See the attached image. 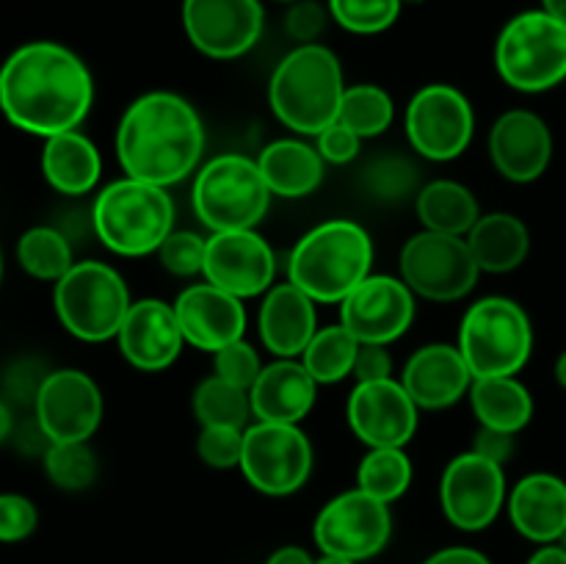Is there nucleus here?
Masks as SVG:
<instances>
[{
	"mask_svg": "<svg viewBox=\"0 0 566 564\" xmlns=\"http://www.w3.org/2000/svg\"><path fill=\"white\" fill-rule=\"evenodd\" d=\"M420 221L426 230L446 236H468L481 219L473 191L457 180H434L423 186L415 199Z\"/></svg>",
	"mask_w": 566,
	"mask_h": 564,
	"instance_id": "31",
	"label": "nucleus"
},
{
	"mask_svg": "<svg viewBox=\"0 0 566 564\" xmlns=\"http://www.w3.org/2000/svg\"><path fill=\"white\" fill-rule=\"evenodd\" d=\"M415 321V293L398 276L370 274L340 302V324L359 343L390 346Z\"/></svg>",
	"mask_w": 566,
	"mask_h": 564,
	"instance_id": "17",
	"label": "nucleus"
},
{
	"mask_svg": "<svg viewBox=\"0 0 566 564\" xmlns=\"http://www.w3.org/2000/svg\"><path fill=\"white\" fill-rule=\"evenodd\" d=\"M313 536L326 556L352 558L357 564L379 556L392 536L390 503L368 495L359 487L340 492L318 512Z\"/></svg>",
	"mask_w": 566,
	"mask_h": 564,
	"instance_id": "12",
	"label": "nucleus"
},
{
	"mask_svg": "<svg viewBox=\"0 0 566 564\" xmlns=\"http://www.w3.org/2000/svg\"><path fill=\"white\" fill-rule=\"evenodd\" d=\"M243 435L247 429L238 426H202V435L197 437L199 459L216 470L241 468Z\"/></svg>",
	"mask_w": 566,
	"mask_h": 564,
	"instance_id": "41",
	"label": "nucleus"
},
{
	"mask_svg": "<svg viewBox=\"0 0 566 564\" xmlns=\"http://www.w3.org/2000/svg\"><path fill=\"white\" fill-rule=\"evenodd\" d=\"M374 265V241L357 221L332 219L298 238L287 258V282L315 304H340Z\"/></svg>",
	"mask_w": 566,
	"mask_h": 564,
	"instance_id": "3",
	"label": "nucleus"
},
{
	"mask_svg": "<svg viewBox=\"0 0 566 564\" xmlns=\"http://www.w3.org/2000/svg\"><path fill=\"white\" fill-rule=\"evenodd\" d=\"M42 175L59 194L81 197L97 186L103 175V158L92 138L77 130H66L44 138Z\"/></svg>",
	"mask_w": 566,
	"mask_h": 564,
	"instance_id": "27",
	"label": "nucleus"
},
{
	"mask_svg": "<svg viewBox=\"0 0 566 564\" xmlns=\"http://www.w3.org/2000/svg\"><path fill=\"white\" fill-rule=\"evenodd\" d=\"M401 3H412L415 6V3H423V0H401Z\"/></svg>",
	"mask_w": 566,
	"mask_h": 564,
	"instance_id": "58",
	"label": "nucleus"
},
{
	"mask_svg": "<svg viewBox=\"0 0 566 564\" xmlns=\"http://www.w3.org/2000/svg\"><path fill=\"white\" fill-rule=\"evenodd\" d=\"M423 564H492L490 556L475 547L468 545H451V547H442V551L431 553Z\"/></svg>",
	"mask_w": 566,
	"mask_h": 564,
	"instance_id": "48",
	"label": "nucleus"
},
{
	"mask_svg": "<svg viewBox=\"0 0 566 564\" xmlns=\"http://www.w3.org/2000/svg\"><path fill=\"white\" fill-rule=\"evenodd\" d=\"M490 155L495 169L512 182H534L553 158V136L539 114L525 108L497 116L490 133Z\"/></svg>",
	"mask_w": 566,
	"mask_h": 564,
	"instance_id": "21",
	"label": "nucleus"
},
{
	"mask_svg": "<svg viewBox=\"0 0 566 564\" xmlns=\"http://www.w3.org/2000/svg\"><path fill=\"white\" fill-rule=\"evenodd\" d=\"M0 280H3V252H0Z\"/></svg>",
	"mask_w": 566,
	"mask_h": 564,
	"instance_id": "56",
	"label": "nucleus"
},
{
	"mask_svg": "<svg viewBox=\"0 0 566 564\" xmlns=\"http://www.w3.org/2000/svg\"><path fill=\"white\" fill-rule=\"evenodd\" d=\"M495 66L503 83L539 94L566 77V25L534 9L512 17L495 44Z\"/></svg>",
	"mask_w": 566,
	"mask_h": 564,
	"instance_id": "8",
	"label": "nucleus"
},
{
	"mask_svg": "<svg viewBox=\"0 0 566 564\" xmlns=\"http://www.w3.org/2000/svg\"><path fill=\"white\" fill-rule=\"evenodd\" d=\"M42 457L44 473L59 490H86L97 479V457L88 442H50Z\"/></svg>",
	"mask_w": 566,
	"mask_h": 564,
	"instance_id": "37",
	"label": "nucleus"
},
{
	"mask_svg": "<svg viewBox=\"0 0 566 564\" xmlns=\"http://www.w3.org/2000/svg\"><path fill=\"white\" fill-rule=\"evenodd\" d=\"M315 138H318V147L315 149L321 153V158H324L326 164H337V166L357 158L359 144H363V138H359L352 127L343 125V122H335V125H329Z\"/></svg>",
	"mask_w": 566,
	"mask_h": 564,
	"instance_id": "45",
	"label": "nucleus"
},
{
	"mask_svg": "<svg viewBox=\"0 0 566 564\" xmlns=\"http://www.w3.org/2000/svg\"><path fill=\"white\" fill-rule=\"evenodd\" d=\"M191 407L202 426H238V429H247L249 418H252L249 390L216 374L199 382L197 390H193Z\"/></svg>",
	"mask_w": 566,
	"mask_h": 564,
	"instance_id": "34",
	"label": "nucleus"
},
{
	"mask_svg": "<svg viewBox=\"0 0 566 564\" xmlns=\"http://www.w3.org/2000/svg\"><path fill=\"white\" fill-rule=\"evenodd\" d=\"M202 153V119L175 92L142 94L127 105L116 127V158L136 180L175 186L197 169Z\"/></svg>",
	"mask_w": 566,
	"mask_h": 564,
	"instance_id": "2",
	"label": "nucleus"
},
{
	"mask_svg": "<svg viewBox=\"0 0 566 564\" xmlns=\"http://www.w3.org/2000/svg\"><path fill=\"white\" fill-rule=\"evenodd\" d=\"M542 11H547V14L566 25V0H542Z\"/></svg>",
	"mask_w": 566,
	"mask_h": 564,
	"instance_id": "52",
	"label": "nucleus"
},
{
	"mask_svg": "<svg viewBox=\"0 0 566 564\" xmlns=\"http://www.w3.org/2000/svg\"><path fill=\"white\" fill-rule=\"evenodd\" d=\"M343 66L324 44H298L276 64L269 83L271 111L298 136H318L340 114Z\"/></svg>",
	"mask_w": 566,
	"mask_h": 564,
	"instance_id": "4",
	"label": "nucleus"
},
{
	"mask_svg": "<svg viewBox=\"0 0 566 564\" xmlns=\"http://www.w3.org/2000/svg\"><path fill=\"white\" fill-rule=\"evenodd\" d=\"M130 304V291L119 271L99 260L75 263L55 282L53 291V307L61 326L86 343L116 337Z\"/></svg>",
	"mask_w": 566,
	"mask_h": 564,
	"instance_id": "9",
	"label": "nucleus"
},
{
	"mask_svg": "<svg viewBox=\"0 0 566 564\" xmlns=\"http://www.w3.org/2000/svg\"><path fill=\"white\" fill-rule=\"evenodd\" d=\"M556 382L566 390V352L556 359Z\"/></svg>",
	"mask_w": 566,
	"mask_h": 564,
	"instance_id": "53",
	"label": "nucleus"
},
{
	"mask_svg": "<svg viewBox=\"0 0 566 564\" xmlns=\"http://www.w3.org/2000/svg\"><path fill=\"white\" fill-rule=\"evenodd\" d=\"M260 0H182V28L193 48L216 61L241 59L263 33Z\"/></svg>",
	"mask_w": 566,
	"mask_h": 564,
	"instance_id": "16",
	"label": "nucleus"
},
{
	"mask_svg": "<svg viewBox=\"0 0 566 564\" xmlns=\"http://www.w3.org/2000/svg\"><path fill=\"white\" fill-rule=\"evenodd\" d=\"M509 520L525 540L551 545L566 529V481L556 473H528L506 498Z\"/></svg>",
	"mask_w": 566,
	"mask_h": 564,
	"instance_id": "25",
	"label": "nucleus"
},
{
	"mask_svg": "<svg viewBox=\"0 0 566 564\" xmlns=\"http://www.w3.org/2000/svg\"><path fill=\"white\" fill-rule=\"evenodd\" d=\"M241 470L263 495H293L313 473V442L296 424L258 420L243 435Z\"/></svg>",
	"mask_w": 566,
	"mask_h": 564,
	"instance_id": "11",
	"label": "nucleus"
},
{
	"mask_svg": "<svg viewBox=\"0 0 566 564\" xmlns=\"http://www.w3.org/2000/svg\"><path fill=\"white\" fill-rule=\"evenodd\" d=\"M365 188L381 202H401L418 188V166L403 155H381L365 166Z\"/></svg>",
	"mask_w": 566,
	"mask_h": 564,
	"instance_id": "38",
	"label": "nucleus"
},
{
	"mask_svg": "<svg viewBox=\"0 0 566 564\" xmlns=\"http://www.w3.org/2000/svg\"><path fill=\"white\" fill-rule=\"evenodd\" d=\"M556 545H558V547H564V551H566V529H564V534L558 536V540H556Z\"/></svg>",
	"mask_w": 566,
	"mask_h": 564,
	"instance_id": "55",
	"label": "nucleus"
},
{
	"mask_svg": "<svg viewBox=\"0 0 566 564\" xmlns=\"http://www.w3.org/2000/svg\"><path fill=\"white\" fill-rule=\"evenodd\" d=\"M271 188L258 160L227 153L208 160L193 180L191 202L199 221L213 232L254 230L271 205Z\"/></svg>",
	"mask_w": 566,
	"mask_h": 564,
	"instance_id": "7",
	"label": "nucleus"
},
{
	"mask_svg": "<svg viewBox=\"0 0 566 564\" xmlns=\"http://www.w3.org/2000/svg\"><path fill=\"white\" fill-rule=\"evenodd\" d=\"M468 247L481 271L506 274L520 269L531 252V232L525 221L512 213H486L468 232Z\"/></svg>",
	"mask_w": 566,
	"mask_h": 564,
	"instance_id": "29",
	"label": "nucleus"
},
{
	"mask_svg": "<svg viewBox=\"0 0 566 564\" xmlns=\"http://www.w3.org/2000/svg\"><path fill=\"white\" fill-rule=\"evenodd\" d=\"M39 512L31 498L0 492V542H22L36 531Z\"/></svg>",
	"mask_w": 566,
	"mask_h": 564,
	"instance_id": "43",
	"label": "nucleus"
},
{
	"mask_svg": "<svg viewBox=\"0 0 566 564\" xmlns=\"http://www.w3.org/2000/svg\"><path fill=\"white\" fill-rule=\"evenodd\" d=\"M119 352L136 370H166L182 352L180 321H177L175 304H166L160 299H142L133 302L122 321L119 332Z\"/></svg>",
	"mask_w": 566,
	"mask_h": 564,
	"instance_id": "20",
	"label": "nucleus"
},
{
	"mask_svg": "<svg viewBox=\"0 0 566 564\" xmlns=\"http://www.w3.org/2000/svg\"><path fill=\"white\" fill-rule=\"evenodd\" d=\"M459 352L473 370L484 376H517L534 352V326L514 299L484 296L464 313L459 326Z\"/></svg>",
	"mask_w": 566,
	"mask_h": 564,
	"instance_id": "6",
	"label": "nucleus"
},
{
	"mask_svg": "<svg viewBox=\"0 0 566 564\" xmlns=\"http://www.w3.org/2000/svg\"><path fill=\"white\" fill-rule=\"evenodd\" d=\"M265 564H315V558L310 556L304 547L298 545H285V547H276L274 553L269 556Z\"/></svg>",
	"mask_w": 566,
	"mask_h": 564,
	"instance_id": "49",
	"label": "nucleus"
},
{
	"mask_svg": "<svg viewBox=\"0 0 566 564\" xmlns=\"http://www.w3.org/2000/svg\"><path fill=\"white\" fill-rule=\"evenodd\" d=\"M175 313L186 343L210 354L241 341L243 332H247L243 299L210 285V282L186 288L177 296Z\"/></svg>",
	"mask_w": 566,
	"mask_h": 564,
	"instance_id": "22",
	"label": "nucleus"
},
{
	"mask_svg": "<svg viewBox=\"0 0 566 564\" xmlns=\"http://www.w3.org/2000/svg\"><path fill=\"white\" fill-rule=\"evenodd\" d=\"M326 9L315 0H296L285 14L287 36L296 39L298 44H315V39L326 28Z\"/></svg>",
	"mask_w": 566,
	"mask_h": 564,
	"instance_id": "44",
	"label": "nucleus"
},
{
	"mask_svg": "<svg viewBox=\"0 0 566 564\" xmlns=\"http://www.w3.org/2000/svg\"><path fill=\"white\" fill-rule=\"evenodd\" d=\"M11 431H14V415H11L9 404L0 398V442H3L6 437H11Z\"/></svg>",
	"mask_w": 566,
	"mask_h": 564,
	"instance_id": "51",
	"label": "nucleus"
},
{
	"mask_svg": "<svg viewBox=\"0 0 566 564\" xmlns=\"http://www.w3.org/2000/svg\"><path fill=\"white\" fill-rule=\"evenodd\" d=\"M321 153L302 138H280L260 153L258 166L274 197L298 199L313 194L324 180Z\"/></svg>",
	"mask_w": 566,
	"mask_h": 564,
	"instance_id": "28",
	"label": "nucleus"
},
{
	"mask_svg": "<svg viewBox=\"0 0 566 564\" xmlns=\"http://www.w3.org/2000/svg\"><path fill=\"white\" fill-rule=\"evenodd\" d=\"M401 280L409 291L429 302H457L479 282V263L468 247V238L423 230L409 238L401 249Z\"/></svg>",
	"mask_w": 566,
	"mask_h": 564,
	"instance_id": "10",
	"label": "nucleus"
},
{
	"mask_svg": "<svg viewBox=\"0 0 566 564\" xmlns=\"http://www.w3.org/2000/svg\"><path fill=\"white\" fill-rule=\"evenodd\" d=\"M205 280L238 299L260 296L276 274V254L254 230L213 232L205 252Z\"/></svg>",
	"mask_w": 566,
	"mask_h": 564,
	"instance_id": "19",
	"label": "nucleus"
},
{
	"mask_svg": "<svg viewBox=\"0 0 566 564\" xmlns=\"http://www.w3.org/2000/svg\"><path fill=\"white\" fill-rule=\"evenodd\" d=\"M412 484V462L403 448H370L357 468V487L379 501L392 503Z\"/></svg>",
	"mask_w": 566,
	"mask_h": 564,
	"instance_id": "35",
	"label": "nucleus"
},
{
	"mask_svg": "<svg viewBox=\"0 0 566 564\" xmlns=\"http://www.w3.org/2000/svg\"><path fill=\"white\" fill-rule=\"evenodd\" d=\"M315 564H357V562H352V558H340V556H321V558H315Z\"/></svg>",
	"mask_w": 566,
	"mask_h": 564,
	"instance_id": "54",
	"label": "nucleus"
},
{
	"mask_svg": "<svg viewBox=\"0 0 566 564\" xmlns=\"http://www.w3.org/2000/svg\"><path fill=\"white\" fill-rule=\"evenodd\" d=\"M363 343L352 335L343 324L324 326L313 335L302 354L304 368L310 370L318 385H335V382L346 379L354 374V363Z\"/></svg>",
	"mask_w": 566,
	"mask_h": 564,
	"instance_id": "32",
	"label": "nucleus"
},
{
	"mask_svg": "<svg viewBox=\"0 0 566 564\" xmlns=\"http://www.w3.org/2000/svg\"><path fill=\"white\" fill-rule=\"evenodd\" d=\"M401 385L418 404V409H448L470 393L473 370L464 363L459 346L429 343L407 359Z\"/></svg>",
	"mask_w": 566,
	"mask_h": 564,
	"instance_id": "23",
	"label": "nucleus"
},
{
	"mask_svg": "<svg viewBox=\"0 0 566 564\" xmlns=\"http://www.w3.org/2000/svg\"><path fill=\"white\" fill-rule=\"evenodd\" d=\"M517 435H509V431H497V429H486L481 426L479 435H475L473 451L481 453L484 459L495 464H506L509 459L514 457V448H517Z\"/></svg>",
	"mask_w": 566,
	"mask_h": 564,
	"instance_id": "47",
	"label": "nucleus"
},
{
	"mask_svg": "<svg viewBox=\"0 0 566 564\" xmlns=\"http://www.w3.org/2000/svg\"><path fill=\"white\" fill-rule=\"evenodd\" d=\"M407 136L418 155L429 160L459 158L475 133L470 100L448 83H429L407 105Z\"/></svg>",
	"mask_w": 566,
	"mask_h": 564,
	"instance_id": "13",
	"label": "nucleus"
},
{
	"mask_svg": "<svg viewBox=\"0 0 566 564\" xmlns=\"http://www.w3.org/2000/svg\"><path fill=\"white\" fill-rule=\"evenodd\" d=\"M354 376H357V382L392 379V354L387 352V346L363 343L357 354V363H354Z\"/></svg>",
	"mask_w": 566,
	"mask_h": 564,
	"instance_id": "46",
	"label": "nucleus"
},
{
	"mask_svg": "<svg viewBox=\"0 0 566 564\" xmlns=\"http://www.w3.org/2000/svg\"><path fill=\"white\" fill-rule=\"evenodd\" d=\"M260 341L276 359L302 357L307 343L318 332L315 302L293 282L271 285L258 315Z\"/></svg>",
	"mask_w": 566,
	"mask_h": 564,
	"instance_id": "24",
	"label": "nucleus"
},
{
	"mask_svg": "<svg viewBox=\"0 0 566 564\" xmlns=\"http://www.w3.org/2000/svg\"><path fill=\"white\" fill-rule=\"evenodd\" d=\"M318 396V382L310 376L304 363L296 359H276L263 365L258 382L249 390L252 415L265 424H296L313 409Z\"/></svg>",
	"mask_w": 566,
	"mask_h": 564,
	"instance_id": "26",
	"label": "nucleus"
},
{
	"mask_svg": "<svg viewBox=\"0 0 566 564\" xmlns=\"http://www.w3.org/2000/svg\"><path fill=\"white\" fill-rule=\"evenodd\" d=\"M94 103L86 61L59 42H28L0 66V111L31 136L77 130Z\"/></svg>",
	"mask_w": 566,
	"mask_h": 564,
	"instance_id": "1",
	"label": "nucleus"
},
{
	"mask_svg": "<svg viewBox=\"0 0 566 564\" xmlns=\"http://www.w3.org/2000/svg\"><path fill=\"white\" fill-rule=\"evenodd\" d=\"M17 260L33 280L59 282L75 265L66 236L55 227H31L17 241Z\"/></svg>",
	"mask_w": 566,
	"mask_h": 564,
	"instance_id": "33",
	"label": "nucleus"
},
{
	"mask_svg": "<svg viewBox=\"0 0 566 564\" xmlns=\"http://www.w3.org/2000/svg\"><path fill=\"white\" fill-rule=\"evenodd\" d=\"M213 368L216 376H221V379L232 382V385L243 387V390H252L263 365H260L258 348L241 337V341L230 343V346L219 348L213 354Z\"/></svg>",
	"mask_w": 566,
	"mask_h": 564,
	"instance_id": "42",
	"label": "nucleus"
},
{
	"mask_svg": "<svg viewBox=\"0 0 566 564\" xmlns=\"http://www.w3.org/2000/svg\"><path fill=\"white\" fill-rule=\"evenodd\" d=\"M346 415L352 431L368 448H403L418 431V404L401 379L357 382Z\"/></svg>",
	"mask_w": 566,
	"mask_h": 564,
	"instance_id": "18",
	"label": "nucleus"
},
{
	"mask_svg": "<svg viewBox=\"0 0 566 564\" xmlns=\"http://www.w3.org/2000/svg\"><path fill=\"white\" fill-rule=\"evenodd\" d=\"M528 564H566V551L558 547L556 542H551V545H542L539 551L528 558Z\"/></svg>",
	"mask_w": 566,
	"mask_h": 564,
	"instance_id": "50",
	"label": "nucleus"
},
{
	"mask_svg": "<svg viewBox=\"0 0 566 564\" xmlns=\"http://www.w3.org/2000/svg\"><path fill=\"white\" fill-rule=\"evenodd\" d=\"M470 404L481 426L520 435L534 418V396L517 376H484L470 385Z\"/></svg>",
	"mask_w": 566,
	"mask_h": 564,
	"instance_id": "30",
	"label": "nucleus"
},
{
	"mask_svg": "<svg viewBox=\"0 0 566 564\" xmlns=\"http://www.w3.org/2000/svg\"><path fill=\"white\" fill-rule=\"evenodd\" d=\"M205 252H208V241L188 230H171L169 238L158 247L160 265L175 276L202 274Z\"/></svg>",
	"mask_w": 566,
	"mask_h": 564,
	"instance_id": "40",
	"label": "nucleus"
},
{
	"mask_svg": "<svg viewBox=\"0 0 566 564\" xmlns=\"http://www.w3.org/2000/svg\"><path fill=\"white\" fill-rule=\"evenodd\" d=\"M276 3H287V6H293V3H296V0H276Z\"/></svg>",
	"mask_w": 566,
	"mask_h": 564,
	"instance_id": "57",
	"label": "nucleus"
},
{
	"mask_svg": "<svg viewBox=\"0 0 566 564\" xmlns=\"http://www.w3.org/2000/svg\"><path fill=\"white\" fill-rule=\"evenodd\" d=\"M92 227L103 247L122 258H144L158 252L175 230V202L164 186L125 180L108 182L92 205Z\"/></svg>",
	"mask_w": 566,
	"mask_h": 564,
	"instance_id": "5",
	"label": "nucleus"
},
{
	"mask_svg": "<svg viewBox=\"0 0 566 564\" xmlns=\"http://www.w3.org/2000/svg\"><path fill=\"white\" fill-rule=\"evenodd\" d=\"M392 116H396V105L385 88L376 83H357V86H346L337 122L352 127L359 138H374L392 125Z\"/></svg>",
	"mask_w": 566,
	"mask_h": 564,
	"instance_id": "36",
	"label": "nucleus"
},
{
	"mask_svg": "<svg viewBox=\"0 0 566 564\" xmlns=\"http://www.w3.org/2000/svg\"><path fill=\"white\" fill-rule=\"evenodd\" d=\"M33 415L50 442H88L103 420V393L83 370H50L36 393Z\"/></svg>",
	"mask_w": 566,
	"mask_h": 564,
	"instance_id": "15",
	"label": "nucleus"
},
{
	"mask_svg": "<svg viewBox=\"0 0 566 564\" xmlns=\"http://www.w3.org/2000/svg\"><path fill=\"white\" fill-rule=\"evenodd\" d=\"M503 464L468 451L446 464L440 479V503L448 523L459 531H484L506 506Z\"/></svg>",
	"mask_w": 566,
	"mask_h": 564,
	"instance_id": "14",
	"label": "nucleus"
},
{
	"mask_svg": "<svg viewBox=\"0 0 566 564\" xmlns=\"http://www.w3.org/2000/svg\"><path fill=\"white\" fill-rule=\"evenodd\" d=\"M401 6V0H329V14L348 33L370 36L396 25Z\"/></svg>",
	"mask_w": 566,
	"mask_h": 564,
	"instance_id": "39",
	"label": "nucleus"
}]
</instances>
